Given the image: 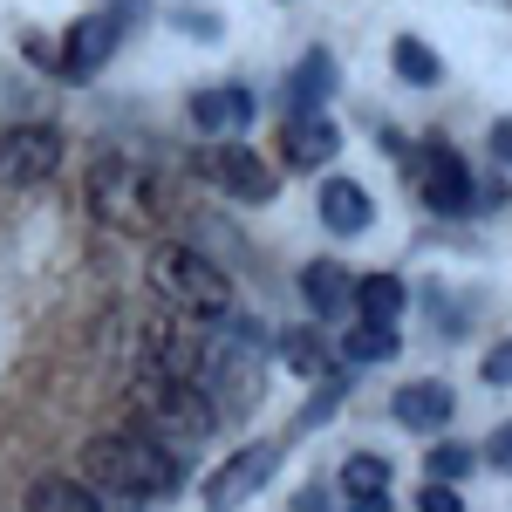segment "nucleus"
<instances>
[{"instance_id":"f03ea898","label":"nucleus","mask_w":512,"mask_h":512,"mask_svg":"<svg viewBox=\"0 0 512 512\" xmlns=\"http://www.w3.org/2000/svg\"><path fill=\"white\" fill-rule=\"evenodd\" d=\"M130 403H137L144 431H158L164 444H178L185 458H192L198 437H212V424H219V403L198 390L192 376H171V369H151V362H137Z\"/></svg>"},{"instance_id":"ddd939ff","label":"nucleus","mask_w":512,"mask_h":512,"mask_svg":"<svg viewBox=\"0 0 512 512\" xmlns=\"http://www.w3.org/2000/svg\"><path fill=\"white\" fill-rule=\"evenodd\" d=\"M328 96H335V62L315 48V55H301V69L287 76V110H294V117H321Z\"/></svg>"},{"instance_id":"2eb2a0df","label":"nucleus","mask_w":512,"mask_h":512,"mask_svg":"<svg viewBox=\"0 0 512 512\" xmlns=\"http://www.w3.org/2000/svg\"><path fill=\"white\" fill-rule=\"evenodd\" d=\"M28 512H103V499H96L89 478H35Z\"/></svg>"},{"instance_id":"39448f33","label":"nucleus","mask_w":512,"mask_h":512,"mask_svg":"<svg viewBox=\"0 0 512 512\" xmlns=\"http://www.w3.org/2000/svg\"><path fill=\"white\" fill-rule=\"evenodd\" d=\"M192 171L205 178V185H219L226 198H246V205H267V198L280 192L274 164L260 158V151H246V144H219V151H198Z\"/></svg>"},{"instance_id":"dca6fc26","label":"nucleus","mask_w":512,"mask_h":512,"mask_svg":"<svg viewBox=\"0 0 512 512\" xmlns=\"http://www.w3.org/2000/svg\"><path fill=\"white\" fill-rule=\"evenodd\" d=\"M396 342H403V335H396L390 321H362V328H349V335H342V369H362V362H390Z\"/></svg>"},{"instance_id":"7ed1b4c3","label":"nucleus","mask_w":512,"mask_h":512,"mask_svg":"<svg viewBox=\"0 0 512 512\" xmlns=\"http://www.w3.org/2000/svg\"><path fill=\"white\" fill-rule=\"evenodd\" d=\"M151 287H158L164 308L185 315V321H226L233 315V280L219 274L198 246H178V239H164L158 253H151Z\"/></svg>"},{"instance_id":"bb28decb","label":"nucleus","mask_w":512,"mask_h":512,"mask_svg":"<svg viewBox=\"0 0 512 512\" xmlns=\"http://www.w3.org/2000/svg\"><path fill=\"white\" fill-rule=\"evenodd\" d=\"M492 158L512 164V123H492Z\"/></svg>"},{"instance_id":"9b49d317","label":"nucleus","mask_w":512,"mask_h":512,"mask_svg":"<svg viewBox=\"0 0 512 512\" xmlns=\"http://www.w3.org/2000/svg\"><path fill=\"white\" fill-rule=\"evenodd\" d=\"M390 410L403 431H444L451 424V383H403L390 396Z\"/></svg>"},{"instance_id":"6e6552de","label":"nucleus","mask_w":512,"mask_h":512,"mask_svg":"<svg viewBox=\"0 0 512 512\" xmlns=\"http://www.w3.org/2000/svg\"><path fill=\"white\" fill-rule=\"evenodd\" d=\"M274 465H280L274 444H253V451H239L233 465H219V472H212V485H205V506H212V512H233L239 499H253V492L274 478Z\"/></svg>"},{"instance_id":"20e7f679","label":"nucleus","mask_w":512,"mask_h":512,"mask_svg":"<svg viewBox=\"0 0 512 512\" xmlns=\"http://www.w3.org/2000/svg\"><path fill=\"white\" fill-rule=\"evenodd\" d=\"M89 212L110 226V233H151L164 219V185L123 151H103L89 164Z\"/></svg>"},{"instance_id":"393cba45","label":"nucleus","mask_w":512,"mask_h":512,"mask_svg":"<svg viewBox=\"0 0 512 512\" xmlns=\"http://www.w3.org/2000/svg\"><path fill=\"white\" fill-rule=\"evenodd\" d=\"M485 458H492L499 472H512V424H499V431H492V444H485Z\"/></svg>"},{"instance_id":"4468645a","label":"nucleus","mask_w":512,"mask_h":512,"mask_svg":"<svg viewBox=\"0 0 512 512\" xmlns=\"http://www.w3.org/2000/svg\"><path fill=\"white\" fill-rule=\"evenodd\" d=\"M321 219H328V233H362V226L376 219V205H369V192H362V185L328 178V185H321Z\"/></svg>"},{"instance_id":"c756f323","label":"nucleus","mask_w":512,"mask_h":512,"mask_svg":"<svg viewBox=\"0 0 512 512\" xmlns=\"http://www.w3.org/2000/svg\"><path fill=\"white\" fill-rule=\"evenodd\" d=\"M178 28H192V35H219V21H212V14H178Z\"/></svg>"},{"instance_id":"7c9ffc66","label":"nucleus","mask_w":512,"mask_h":512,"mask_svg":"<svg viewBox=\"0 0 512 512\" xmlns=\"http://www.w3.org/2000/svg\"><path fill=\"white\" fill-rule=\"evenodd\" d=\"M110 14H117V21L123 14H144V0H110Z\"/></svg>"},{"instance_id":"5701e85b","label":"nucleus","mask_w":512,"mask_h":512,"mask_svg":"<svg viewBox=\"0 0 512 512\" xmlns=\"http://www.w3.org/2000/svg\"><path fill=\"white\" fill-rule=\"evenodd\" d=\"M342 396H349V383H342V376H321V390H315V403H308V410H301V424H328V417H335V403H342Z\"/></svg>"},{"instance_id":"b1692460","label":"nucleus","mask_w":512,"mask_h":512,"mask_svg":"<svg viewBox=\"0 0 512 512\" xmlns=\"http://www.w3.org/2000/svg\"><path fill=\"white\" fill-rule=\"evenodd\" d=\"M417 512H465V499H458L444 478H431V485H424V499H417Z\"/></svg>"},{"instance_id":"aec40b11","label":"nucleus","mask_w":512,"mask_h":512,"mask_svg":"<svg viewBox=\"0 0 512 512\" xmlns=\"http://www.w3.org/2000/svg\"><path fill=\"white\" fill-rule=\"evenodd\" d=\"M396 55V76L403 82H417V89H437V76H444V69H437V55H431V41H417V35H403L390 48Z\"/></svg>"},{"instance_id":"a878e982","label":"nucleus","mask_w":512,"mask_h":512,"mask_svg":"<svg viewBox=\"0 0 512 512\" xmlns=\"http://www.w3.org/2000/svg\"><path fill=\"white\" fill-rule=\"evenodd\" d=\"M485 383H512V342L485 355Z\"/></svg>"},{"instance_id":"412c9836","label":"nucleus","mask_w":512,"mask_h":512,"mask_svg":"<svg viewBox=\"0 0 512 512\" xmlns=\"http://www.w3.org/2000/svg\"><path fill=\"white\" fill-rule=\"evenodd\" d=\"M342 485H349V492H383V485H390V465L362 451V458H349V465H342Z\"/></svg>"},{"instance_id":"c85d7f7f","label":"nucleus","mask_w":512,"mask_h":512,"mask_svg":"<svg viewBox=\"0 0 512 512\" xmlns=\"http://www.w3.org/2000/svg\"><path fill=\"white\" fill-rule=\"evenodd\" d=\"M294 512H335V506H328V492H294Z\"/></svg>"},{"instance_id":"f8f14e48","label":"nucleus","mask_w":512,"mask_h":512,"mask_svg":"<svg viewBox=\"0 0 512 512\" xmlns=\"http://www.w3.org/2000/svg\"><path fill=\"white\" fill-rule=\"evenodd\" d=\"M335 123L328 117H287V130H280V151H287V164L294 171H315V164H328L335 158Z\"/></svg>"},{"instance_id":"f3484780","label":"nucleus","mask_w":512,"mask_h":512,"mask_svg":"<svg viewBox=\"0 0 512 512\" xmlns=\"http://www.w3.org/2000/svg\"><path fill=\"white\" fill-rule=\"evenodd\" d=\"M301 294H308L315 315H342V308H349V274H342L335 260H315V267L301 274Z\"/></svg>"},{"instance_id":"0eeeda50","label":"nucleus","mask_w":512,"mask_h":512,"mask_svg":"<svg viewBox=\"0 0 512 512\" xmlns=\"http://www.w3.org/2000/svg\"><path fill=\"white\" fill-rule=\"evenodd\" d=\"M117 41H123V21H117V14H82L76 28L62 35V55H55V69H62L69 82L103 76V62L117 55Z\"/></svg>"},{"instance_id":"423d86ee","label":"nucleus","mask_w":512,"mask_h":512,"mask_svg":"<svg viewBox=\"0 0 512 512\" xmlns=\"http://www.w3.org/2000/svg\"><path fill=\"white\" fill-rule=\"evenodd\" d=\"M55 164H62V137L55 130H41V123H21V130H0V185H41V178H55Z\"/></svg>"},{"instance_id":"4be33fe9","label":"nucleus","mask_w":512,"mask_h":512,"mask_svg":"<svg viewBox=\"0 0 512 512\" xmlns=\"http://www.w3.org/2000/svg\"><path fill=\"white\" fill-rule=\"evenodd\" d=\"M472 465H478V458L465 451V444H431V478H444V485H458Z\"/></svg>"},{"instance_id":"cd10ccee","label":"nucleus","mask_w":512,"mask_h":512,"mask_svg":"<svg viewBox=\"0 0 512 512\" xmlns=\"http://www.w3.org/2000/svg\"><path fill=\"white\" fill-rule=\"evenodd\" d=\"M349 512H390V499H383V492H355Z\"/></svg>"},{"instance_id":"a211bd4d","label":"nucleus","mask_w":512,"mask_h":512,"mask_svg":"<svg viewBox=\"0 0 512 512\" xmlns=\"http://www.w3.org/2000/svg\"><path fill=\"white\" fill-rule=\"evenodd\" d=\"M403 280L396 274H369V280H355V308H362V321H390L396 328V315H403Z\"/></svg>"},{"instance_id":"9d476101","label":"nucleus","mask_w":512,"mask_h":512,"mask_svg":"<svg viewBox=\"0 0 512 512\" xmlns=\"http://www.w3.org/2000/svg\"><path fill=\"white\" fill-rule=\"evenodd\" d=\"M192 123L205 137H239L246 123H253V96L239 89V82H219V89H198L192 96Z\"/></svg>"},{"instance_id":"f257e3e1","label":"nucleus","mask_w":512,"mask_h":512,"mask_svg":"<svg viewBox=\"0 0 512 512\" xmlns=\"http://www.w3.org/2000/svg\"><path fill=\"white\" fill-rule=\"evenodd\" d=\"M82 478L123 499H171L185 478V451L164 444L158 431H103L82 444Z\"/></svg>"},{"instance_id":"6ab92c4d","label":"nucleus","mask_w":512,"mask_h":512,"mask_svg":"<svg viewBox=\"0 0 512 512\" xmlns=\"http://www.w3.org/2000/svg\"><path fill=\"white\" fill-rule=\"evenodd\" d=\"M280 355H287L301 376H315V383H321V376H335V355L321 349L315 328H294V335H280Z\"/></svg>"},{"instance_id":"1a4fd4ad","label":"nucleus","mask_w":512,"mask_h":512,"mask_svg":"<svg viewBox=\"0 0 512 512\" xmlns=\"http://www.w3.org/2000/svg\"><path fill=\"white\" fill-rule=\"evenodd\" d=\"M417 185H424V205H431V212H444V219H458V212L472 205V171H465V158H458V151H444V144H431V151H424Z\"/></svg>"}]
</instances>
